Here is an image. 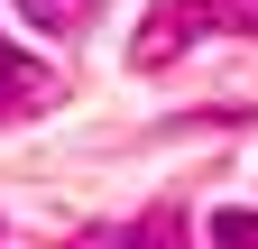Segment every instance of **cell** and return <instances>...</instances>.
Masks as SVG:
<instances>
[{"label":"cell","instance_id":"1","mask_svg":"<svg viewBox=\"0 0 258 249\" xmlns=\"http://www.w3.org/2000/svg\"><path fill=\"white\" fill-rule=\"evenodd\" d=\"M221 28H249V19L231 10V0H166V10L139 28V46H129V55H139V65H175L194 37H221Z\"/></svg>","mask_w":258,"mask_h":249},{"label":"cell","instance_id":"2","mask_svg":"<svg viewBox=\"0 0 258 249\" xmlns=\"http://www.w3.org/2000/svg\"><path fill=\"white\" fill-rule=\"evenodd\" d=\"M28 102H46V74L28 65L10 37H0V120H10V111H28Z\"/></svg>","mask_w":258,"mask_h":249},{"label":"cell","instance_id":"3","mask_svg":"<svg viewBox=\"0 0 258 249\" xmlns=\"http://www.w3.org/2000/svg\"><path fill=\"white\" fill-rule=\"evenodd\" d=\"M19 10L37 19V28H55V37H64V28H83V19H92V0H19Z\"/></svg>","mask_w":258,"mask_h":249},{"label":"cell","instance_id":"4","mask_svg":"<svg viewBox=\"0 0 258 249\" xmlns=\"http://www.w3.org/2000/svg\"><path fill=\"white\" fill-rule=\"evenodd\" d=\"M212 249H258V212H212Z\"/></svg>","mask_w":258,"mask_h":249}]
</instances>
